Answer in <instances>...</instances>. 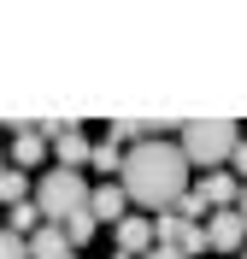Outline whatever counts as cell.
I'll use <instances>...</instances> for the list:
<instances>
[{
    "label": "cell",
    "instance_id": "obj_1",
    "mask_svg": "<svg viewBox=\"0 0 247 259\" xmlns=\"http://www.w3.org/2000/svg\"><path fill=\"white\" fill-rule=\"evenodd\" d=\"M124 194H130L135 206H147V212H171L188 194V159H182V147L171 142H135L130 153H124Z\"/></svg>",
    "mask_w": 247,
    "mask_h": 259
},
{
    "label": "cell",
    "instance_id": "obj_2",
    "mask_svg": "<svg viewBox=\"0 0 247 259\" xmlns=\"http://www.w3.org/2000/svg\"><path fill=\"white\" fill-rule=\"evenodd\" d=\"M241 142V124L230 118H188L182 124V159L188 165H224Z\"/></svg>",
    "mask_w": 247,
    "mask_h": 259
},
{
    "label": "cell",
    "instance_id": "obj_3",
    "mask_svg": "<svg viewBox=\"0 0 247 259\" xmlns=\"http://www.w3.org/2000/svg\"><path fill=\"white\" fill-rule=\"evenodd\" d=\"M88 206V177L82 171H47V177L35 183V212H41V224H65L71 212Z\"/></svg>",
    "mask_w": 247,
    "mask_h": 259
},
{
    "label": "cell",
    "instance_id": "obj_4",
    "mask_svg": "<svg viewBox=\"0 0 247 259\" xmlns=\"http://www.w3.org/2000/svg\"><path fill=\"white\" fill-rule=\"evenodd\" d=\"M153 247H177L182 259H194L206 247V224H188L177 212H165V218H153Z\"/></svg>",
    "mask_w": 247,
    "mask_h": 259
},
{
    "label": "cell",
    "instance_id": "obj_5",
    "mask_svg": "<svg viewBox=\"0 0 247 259\" xmlns=\"http://www.w3.org/2000/svg\"><path fill=\"white\" fill-rule=\"evenodd\" d=\"M206 247H212V253H235V247H247V224H241L235 206H224V212L206 218Z\"/></svg>",
    "mask_w": 247,
    "mask_h": 259
},
{
    "label": "cell",
    "instance_id": "obj_6",
    "mask_svg": "<svg viewBox=\"0 0 247 259\" xmlns=\"http://www.w3.org/2000/svg\"><path fill=\"white\" fill-rule=\"evenodd\" d=\"M0 130H12V171H30V165H41L47 142L35 136V124H30V118H6Z\"/></svg>",
    "mask_w": 247,
    "mask_h": 259
},
{
    "label": "cell",
    "instance_id": "obj_7",
    "mask_svg": "<svg viewBox=\"0 0 247 259\" xmlns=\"http://www.w3.org/2000/svg\"><path fill=\"white\" fill-rule=\"evenodd\" d=\"M124 183H100V189H88V212H94V224H118L124 218Z\"/></svg>",
    "mask_w": 247,
    "mask_h": 259
},
{
    "label": "cell",
    "instance_id": "obj_8",
    "mask_svg": "<svg viewBox=\"0 0 247 259\" xmlns=\"http://www.w3.org/2000/svg\"><path fill=\"white\" fill-rule=\"evenodd\" d=\"M200 200L212 212H224V206H235V194H241V183H235V171H206V183H200Z\"/></svg>",
    "mask_w": 247,
    "mask_h": 259
},
{
    "label": "cell",
    "instance_id": "obj_9",
    "mask_svg": "<svg viewBox=\"0 0 247 259\" xmlns=\"http://www.w3.org/2000/svg\"><path fill=\"white\" fill-rule=\"evenodd\" d=\"M24 247H30V259H77V253H71V242H65V230H59V224H41L35 236H24Z\"/></svg>",
    "mask_w": 247,
    "mask_h": 259
},
{
    "label": "cell",
    "instance_id": "obj_10",
    "mask_svg": "<svg viewBox=\"0 0 247 259\" xmlns=\"http://www.w3.org/2000/svg\"><path fill=\"white\" fill-rule=\"evenodd\" d=\"M118 253H153V218H118Z\"/></svg>",
    "mask_w": 247,
    "mask_h": 259
},
{
    "label": "cell",
    "instance_id": "obj_11",
    "mask_svg": "<svg viewBox=\"0 0 247 259\" xmlns=\"http://www.w3.org/2000/svg\"><path fill=\"white\" fill-rule=\"evenodd\" d=\"M53 153H59V171H77V165H88V153H94V142H88V136H82L77 124H71L65 136L53 142Z\"/></svg>",
    "mask_w": 247,
    "mask_h": 259
},
{
    "label": "cell",
    "instance_id": "obj_12",
    "mask_svg": "<svg viewBox=\"0 0 247 259\" xmlns=\"http://www.w3.org/2000/svg\"><path fill=\"white\" fill-rule=\"evenodd\" d=\"M59 230H65V242L71 247H82V242H88V236H94V212H88V206H82V212H71V218H65V224H59Z\"/></svg>",
    "mask_w": 247,
    "mask_h": 259
},
{
    "label": "cell",
    "instance_id": "obj_13",
    "mask_svg": "<svg viewBox=\"0 0 247 259\" xmlns=\"http://www.w3.org/2000/svg\"><path fill=\"white\" fill-rule=\"evenodd\" d=\"M88 165H94V171H106V177H112V171H124V153H118V142H100L94 153H88Z\"/></svg>",
    "mask_w": 247,
    "mask_h": 259
},
{
    "label": "cell",
    "instance_id": "obj_14",
    "mask_svg": "<svg viewBox=\"0 0 247 259\" xmlns=\"http://www.w3.org/2000/svg\"><path fill=\"white\" fill-rule=\"evenodd\" d=\"M24 230H30V236L41 230V212H35V200H18V206H12V236H24Z\"/></svg>",
    "mask_w": 247,
    "mask_h": 259
},
{
    "label": "cell",
    "instance_id": "obj_15",
    "mask_svg": "<svg viewBox=\"0 0 247 259\" xmlns=\"http://www.w3.org/2000/svg\"><path fill=\"white\" fill-rule=\"evenodd\" d=\"M24 189H30V177H18V171H0V200H6V206H18V200H24Z\"/></svg>",
    "mask_w": 247,
    "mask_h": 259
},
{
    "label": "cell",
    "instance_id": "obj_16",
    "mask_svg": "<svg viewBox=\"0 0 247 259\" xmlns=\"http://www.w3.org/2000/svg\"><path fill=\"white\" fill-rule=\"evenodd\" d=\"M0 259H30L24 236H12V230H0Z\"/></svg>",
    "mask_w": 247,
    "mask_h": 259
},
{
    "label": "cell",
    "instance_id": "obj_17",
    "mask_svg": "<svg viewBox=\"0 0 247 259\" xmlns=\"http://www.w3.org/2000/svg\"><path fill=\"white\" fill-rule=\"evenodd\" d=\"M171 212H177V218H188V224H194L200 212H206V200H200V194L188 189V194H182V200H177V206H171Z\"/></svg>",
    "mask_w": 247,
    "mask_h": 259
},
{
    "label": "cell",
    "instance_id": "obj_18",
    "mask_svg": "<svg viewBox=\"0 0 247 259\" xmlns=\"http://www.w3.org/2000/svg\"><path fill=\"white\" fill-rule=\"evenodd\" d=\"M230 165H235V183H247V142H235V153H230Z\"/></svg>",
    "mask_w": 247,
    "mask_h": 259
},
{
    "label": "cell",
    "instance_id": "obj_19",
    "mask_svg": "<svg viewBox=\"0 0 247 259\" xmlns=\"http://www.w3.org/2000/svg\"><path fill=\"white\" fill-rule=\"evenodd\" d=\"M147 259H182V253H177V247H153Z\"/></svg>",
    "mask_w": 247,
    "mask_h": 259
},
{
    "label": "cell",
    "instance_id": "obj_20",
    "mask_svg": "<svg viewBox=\"0 0 247 259\" xmlns=\"http://www.w3.org/2000/svg\"><path fill=\"white\" fill-rule=\"evenodd\" d=\"M235 212H241V224H247V183H241V194H235Z\"/></svg>",
    "mask_w": 247,
    "mask_h": 259
},
{
    "label": "cell",
    "instance_id": "obj_21",
    "mask_svg": "<svg viewBox=\"0 0 247 259\" xmlns=\"http://www.w3.org/2000/svg\"><path fill=\"white\" fill-rule=\"evenodd\" d=\"M0 171H6V153H0Z\"/></svg>",
    "mask_w": 247,
    "mask_h": 259
},
{
    "label": "cell",
    "instance_id": "obj_22",
    "mask_svg": "<svg viewBox=\"0 0 247 259\" xmlns=\"http://www.w3.org/2000/svg\"><path fill=\"white\" fill-rule=\"evenodd\" d=\"M118 259H130V253H118Z\"/></svg>",
    "mask_w": 247,
    "mask_h": 259
},
{
    "label": "cell",
    "instance_id": "obj_23",
    "mask_svg": "<svg viewBox=\"0 0 247 259\" xmlns=\"http://www.w3.org/2000/svg\"><path fill=\"white\" fill-rule=\"evenodd\" d=\"M241 259H247V253H241Z\"/></svg>",
    "mask_w": 247,
    "mask_h": 259
}]
</instances>
